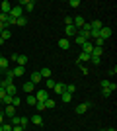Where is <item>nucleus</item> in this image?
I'll list each match as a JSON object with an SVG mask.
<instances>
[{"mask_svg":"<svg viewBox=\"0 0 117 131\" xmlns=\"http://www.w3.org/2000/svg\"><path fill=\"white\" fill-rule=\"evenodd\" d=\"M22 12H23V8L18 4V6H12V10H10V14H8V16L14 18V20H18V18H22Z\"/></svg>","mask_w":117,"mask_h":131,"instance_id":"nucleus-1","label":"nucleus"},{"mask_svg":"<svg viewBox=\"0 0 117 131\" xmlns=\"http://www.w3.org/2000/svg\"><path fill=\"white\" fill-rule=\"evenodd\" d=\"M33 96H35V100H37V102H45V100L49 98V90H45V88H43V90H37Z\"/></svg>","mask_w":117,"mask_h":131,"instance_id":"nucleus-2","label":"nucleus"},{"mask_svg":"<svg viewBox=\"0 0 117 131\" xmlns=\"http://www.w3.org/2000/svg\"><path fill=\"white\" fill-rule=\"evenodd\" d=\"M111 27H106V26H103V27H101V29H100V37L101 39H103V41H106V39H109V37H111Z\"/></svg>","mask_w":117,"mask_h":131,"instance_id":"nucleus-3","label":"nucleus"},{"mask_svg":"<svg viewBox=\"0 0 117 131\" xmlns=\"http://www.w3.org/2000/svg\"><path fill=\"white\" fill-rule=\"evenodd\" d=\"M84 24H86V22H84V18H82V16H76V18H72V26L76 27L78 31L82 29V26H84Z\"/></svg>","mask_w":117,"mask_h":131,"instance_id":"nucleus-4","label":"nucleus"},{"mask_svg":"<svg viewBox=\"0 0 117 131\" xmlns=\"http://www.w3.org/2000/svg\"><path fill=\"white\" fill-rule=\"evenodd\" d=\"M20 6H22V8H25L28 12H31V10L35 8V2H33V0H22V2H20Z\"/></svg>","mask_w":117,"mask_h":131,"instance_id":"nucleus-5","label":"nucleus"},{"mask_svg":"<svg viewBox=\"0 0 117 131\" xmlns=\"http://www.w3.org/2000/svg\"><path fill=\"white\" fill-rule=\"evenodd\" d=\"M10 10H12V4H10V2H8V0H4V2L0 4V12L8 16V14H10Z\"/></svg>","mask_w":117,"mask_h":131,"instance_id":"nucleus-6","label":"nucleus"},{"mask_svg":"<svg viewBox=\"0 0 117 131\" xmlns=\"http://www.w3.org/2000/svg\"><path fill=\"white\" fill-rule=\"evenodd\" d=\"M33 88H35V84H33L31 80H28V82H25V84L22 86V90H23L25 94H33Z\"/></svg>","mask_w":117,"mask_h":131,"instance_id":"nucleus-7","label":"nucleus"},{"mask_svg":"<svg viewBox=\"0 0 117 131\" xmlns=\"http://www.w3.org/2000/svg\"><path fill=\"white\" fill-rule=\"evenodd\" d=\"M2 114L4 115H8V117H12V115H16V108H14V106H4V110H2Z\"/></svg>","mask_w":117,"mask_h":131,"instance_id":"nucleus-8","label":"nucleus"},{"mask_svg":"<svg viewBox=\"0 0 117 131\" xmlns=\"http://www.w3.org/2000/svg\"><path fill=\"white\" fill-rule=\"evenodd\" d=\"M92 49H94V43H92V41H86V43L82 45V53H86V55L92 53Z\"/></svg>","mask_w":117,"mask_h":131,"instance_id":"nucleus-9","label":"nucleus"},{"mask_svg":"<svg viewBox=\"0 0 117 131\" xmlns=\"http://www.w3.org/2000/svg\"><path fill=\"white\" fill-rule=\"evenodd\" d=\"M16 63H18V67H25L28 65V55H18Z\"/></svg>","mask_w":117,"mask_h":131,"instance_id":"nucleus-10","label":"nucleus"},{"mask_svg":"<svg viewBox=\"0 0 117 131\" xmlns=\"http://www.w3.org/2000/svg\"><path fill=\"white\" fill-rule=\"evenodd\" d=\"M64 88H67V84H64V82H57V84H55V88H53V90H55V92L59 94V96H61V94L64 92Z\"/></svg>","mask_w":117,"mask_h":131,"instance_id":"nucleus-11","label":"nucleus"},{"mask_svg":"<svg viewBox=\"0 0 117 131\" xmlns=\"http://www.w3.org/2000/svg\"><path fill=\"white\" fill-rule=\"evenodd\" d=\"M6 94L14 98V96H18V88L14 86V84H10V86H6Z\"/></svg>","mask_w":117,"mask_h":131,"instance_id":"nucleus-12","label":"nucleus"},{"mask_svg":"<svg viewBox=\"0 0 117 131\" xmlns=\"http://www.w3.org/2000/svg\"><path fill=\"white\" fill-rule=\"evenodd\" d=\"M76 33H78V29H76L74 26H67V35H68V37H76ZM68 37H67V39H68Z\"/></svg>","mask_w":117,"mask_h":131,"instance_id":"nucleus-13","label":"nucleus"},{"mask_svg":"<svg viewBox=\"0 0 117 131\" xmlns=\"http://www.w3.org/2000/svg\"><path fill=\"white\" fill-rule=\"evenodd\" d=\"M41 80H43V78H41L39 71H33V72H31V82H33V84H39Z\"/></svg>","mask_w":117,"mask_h":131,"instance_id":"nucleus-14","label":"nucleus"},{"mask_svg":"<svg viewBox=\"0 0 117 131\" xmlns=\"http://www.w3.org/2000/svg\"><path fill=\"white\" fill-rule=\"evenodd\" d=\"M29 121H31V123H33V125H43V117H41V115H31V119H29Z\"/></svg>","mask_w":117,"mask_h":131,"instance_id":"nucleus-15","label":"nucleus"},{"mask_svg":"<svg viewBox=\"0 0 117 131\" xmlns=\"http://www.w3.org/2000/svg\"><path fill=\"white\" fill-rule=\"evenodd\" d=\"M88 61H90V55H86V53H80V57H78V61H76V63H78L80 67H82L84 63H88Z\"/></svg>","mask_w":117,"mask_h":131,"instance_id":"nucleus-16","label":"nucleus"},{"mask_svg":"<svg viewBox=\"0 0 117 131\" xmlns=\"http://www.w3.org/2000/svg\"><path fill=\"white\" fill-rule=\"evenodd\" d=\"M39 74L43 80H47V78H51V69H39Z\"/></svg>","mask_w":117,"mask_h":131,"instance_id":"nucleus-17","label":"nucleus"},{"mask_svg":"<svg viewBox=\"0 0 117 131\" xmlns=\"http://www.w3.org/2000/svg\"><path fill=\"white\" fill-rule=\"evenodd\" d=\"M12 72H14V77H23L25 67H16V69H12Z\"/></svg>","mask_w":117,"mask_h":131,"instance_id":"nucleus-18","label":"nucleus"},{"mask_svg":"<svg viewBox=\"0 0 117 131\" xmlns=\"http://www.w3.org/2000/svg\"><path fill=\"white\" fill-rule=\"evenodd\" d=\"M59 47H61V49H68V47H70V41H68L67 37L59 39Z\"/></svg>","mask_w":117,"mask_h":131,"instance_id":"nucleus-19","label":"nucleus"},{"mask_svg":"<svg viewBox=\"0 0 117 131\" xmlns=\"http://www.w3.org/2000/svg\"><path fill=\"white\" fill-rule=\"evenodd\" d=\"M8 67H10V61L6 59V57H2V59H0V71H6Z\"/></svg>","mask_w":117,"mask_h":131,"instance_id":"nucleus-20","label":"nucleus"},{"mask_svg":"<svg viewBox=\"0 0 117 131\" xmlns=\"http://www.w3.org/2000/svg\"><path fill=\"white\" fill-rule=\"evenodd\" d=\"M55 84H57V82L53 80V78H47V80H45V90H53Z\"/></svg>","mask_w":117,"mask_h":131,"instance_id":"nucleus-21","label":"nucleus"},{"mask_svg":"<svg viewBox=\"0 0 117 131\" xmlns=\"http://www.w3.org/2000/svg\"><path fill=\"white\" fill-rule=\"evenodd\" d=\"M55 106H57V102H55V100H51V98H47V100H45V110H53Z\"/></svg>","mask_w":117,"mask_h":131,"instance_id":"nucleus-22","label":"nucleus"},{"mask_svg":"<svg viewBox=\"0 0 117 131\" xmlns=\"http://www.w3.org/2000/svg\"><path fill=\"white\" fill-rule=\"evenodd\" d=\"M61 100L64 102V104H68V102L72 100V94H68V92H62V94H61Z\"/></svg>","mask_w":117,"mask_h":131,"instance_id":"nucleus-23","label":"nucleus"},{"mask_svg":"<svg viewBox=\"0 0 117 131\" xmlns=\"http://www.w3.org/2000/svg\"><path fill=\"white\" fill-rule=\"evenodd\" d=\"M90 26H92V29H96V31H100L101 27H103V24H101L100 20H96V22H92V24H90Z\"/></svg>","mask_w":117,"mask_h":131,"instance_id":"nucleus-24","label":"nucleus"},{"mask_svg":"<svg viewBox=\"0 0 117 131\" xmlns=\"http://www.w3.org/2000/svg\"><path fill=\"white\" fill-rule=\"evenodd\" d=\"M25 24H28V18H18V20H16V24H14V26H20V27H23V26H25Z\"/></svg>","mask_w":117,"mask_h":131,"instance_id":"nucleus-25","label":"nucleus"},{"mask_svg":"<svg viewBox=\"0 0 117 131\" xmlns=\"http://www.w3.org/2000/svg\"><path fill=\"white\" fill-rule=\"evenodd\" d=\"M86 110H88V106H86V104H78V106H76V114H80V115H82L84 112H86Z\"/></svg>","mask_w":117,"mask_h":131,"instance_id":"nucleus-26","label":"nucleus"},{"mask_svg":"<svg viewBox=\"0 0 117 131\" xmlns=\"http://www.w3.org/2000/svg\"><path fill=\"white\" fill-rule=\"evenodd\" d=\"M28 123H29L28 117H25V115H20V127H23V129H25V125H28Z\"/></svg>","mask_w":117,"mask_h":131,"instance_id":"nucleus-27","label":"nucleus"},{"mask_svg":"<svg viewBox=\"0 0 117 131\" xmlns=\"http://www.w3.org/2000/svg\"><path fill=\"white\" fill-rule=\"evenodd\" d=\"M0 104H4V106H10V104H12V96H8V94H6L4 98L0 100Z\"/></svg>","mask_w":117,"mask_h":131,"instance_id":"nucleus-28","label":"nucleus"},{"mask_svg":"<svg viewBox=\"0 0 117 131\" xmlns=\"http://www.w3.org/2000/svg\"><path fill=\"white\" fill-rule=\"evenodd\" d=\"M0 37L4 39V41H6V39H10V37H12V31H10V29H4V31L0 33Z\"/></svg>","mask_w":117,"mask_h":131,"instance_id":"nucleus-29","label":"nucleus"},{"mask_svg":"<svg viewBox=\"0 0 117 131\" xmlns=\"http://www.w3.org/2000/svg\"><path fill=\"white\" fill-rule=\"evenodd\" d=\"M25 102H28L29 106H35V102H37V100H35V96H33V94H28V98H25Z\"/></svg>","mask_w":117,"mask_h":131,"instance_id":"nucleus-30","label":"nucleus"},{"mask_svg":"<svg viewBox=\"0 0 117 131\" xmlns=\"http://www.w3.org/2000/svg\"><path fill=\"white\" fill-rule=\"evenodd\" d=\"M101 53H103V49H101V47H94V49H92V53H90V55H94V57H100Z\"/></svg>","mask_w":117,"mask_h":131,"instance_id":"nucleus-31","label":"nucleus"},{"mask_svg":"<svg viewBox=\"0 0 117 131\" xmlns=\"http://www.w3.org/2000/svg\"><path fill=\"white\" fill-rule=\"evenodd\" d=\"M20 102H22V100H20V96H14V98H12V106H14V108H20Z\"/></svg>","mask_w":117,"mask_h":131,"instance_id":"nucleus-32","label":"nucleus"},{"mask_svg":"<svg viewBox=\"0 0 117 131\" xmlns=\"http://www.w3.org/2000/svg\"><path fill=\"white\" fill-rule=\"evenodd\" d=\"M64 92H68V94H74V92H76V86H74V84H67Z\"/></svg>","mask_w":117,"mask_h":131,"instance_id":"nucleus-33","label":"nucleus"},{"mask_svg":"<svg viewBox=\"0 0 117 131\" xmlns=\"http://www.w3.org/2000/svg\"><path fill=\"white\" fill-rule=\"evenodd\" d=\"M35 108H37L39 114H41V112H45V102H35Z\"/></svg>","mask_w":117,"mask_h":131,"instance_id":"nucleus-34","label":"nucleus"},{"mask_svg":"<svg viewBox=\"0 0 117 131\" xmlns=\"http://www.w3.org/2000/svg\"><path fill=\"white\" fill-rule=\"evenodd\" d=\"M90 63H92V65H100V57H94V55H90Z\"/></svg>","mask_w":117,"mask_h":131,"instance_id":"nucleus-35","label":"nucleus"},{"mask_svg":"<svg viewBox=\"0 0 117 131\" xmlns=\"http://www.w3.org/2000/svg\"><path fill=\"white\" fill-rule=\"evenodd\" d=\"M101 96H103V98H109V96H111L109 88H101Z\"/></svg>","mask_w":117,"mask_h":131,"instance_id":"nucleus-36","label":"nucleus"},{"mask_svg":"<svg viewBox=\"0 0 117 131\" xmlns=\"http://www.w3.org/2000/svg\"><path fill=\"white\" fill-rule=\"evenodd\" d=\"M68 6H70V8H78V6H80V0H70Z\"/></svg>","mask_w":117,"mask_h":131,"instance_id":"nucleus-37","label":"nucleus"},{"mask_svg":"<svg viewBox=\"0 0 117 131\" xmlns=\"http://www.w3.org/2000/svg\"><path fill=\"white\" fill-rule=\"evenodd\" d=\"M12 123H2V131H12Z\"/></svg>","mask_w":117,"mask_h":131,"instance_id":"nucleus-38","label":"nucleus"},{"mask_svg":"<svg viewBox=\"0 0 117 131\" xmlns=\"http://www.w3.org/2000/svg\"><path fill=\"white\" fill-rule=\"evenodd\" d=\"M100 86H101V88H109V80H101Z\"/></svg>","mask_w":117,"mask_h":131,"instance_id":"nucleus-39","label":"nucleus"},{"mask_svg":"<svg viewBox=\"0 0 117 131\" xmlns=\"http://www.w3.org/2000/svg\"><path fill=\"white\" fill-rule=\"evenodd\" d=\"M4 96H6V88H4V86H0V100L4 98Z\"/></svg>","mask_w":117,"mask_h":131,"instance_id":"nucleus-40","label":"nucleus"},{"mask_svg":"<svg viewBox=\"0 0 117 131\" xmlns=\"http://www.w3.org/2000/svg\"><path fill=\"white\" fill-rule=\"evenodd\" d=\"M115 88H117V84H113V82H109V92H115Z\"/></svg>","mask_w":117,"mask_h":131,"instance_id":"nucleus-41","label":"nucleus"},{"mask_svg":"<svg viewBox=\"0 0 117 131\" xmlns=\"http://www.w3.org/2000/svg\"><path fill=\"white\" fill-rule=\"evenodd\" d=\"M12 131H25V129H23V127H20V125H14V127H12Z\"/></svg>","mask_w":117,"mask_h":131,"instance_id":"nucleus-42","label":"nucleus"},{"mask_svg":"<svg viewBox=\"0 0 117 131\" xmlns=\"http://www.w3.org/2000/svg\"><path fill=\"white\" fill-rule=\"evenodd\" d=\"M16 59H18V53H12V55H10V61H14V63H16Z\"/></svg>","mask_w":117,"mask_h":131,"instance_id":"nucleus-43","label":"nucleus"},{"mask_svg":"<svg viewBox=\"0 0 117 131\" xmlns=\"http://www.w3.org/2000/svg\"><path fill=\"white\" fill-rule=\"evenodd\" d=\"M2 123H4V114L0 112V125H2Z\"/></svg>","mask_w":117,"mask_h":131,"instance_id":"nucleus-44","label":"nucleus"},{"mask_svg":"<svg viewBox=\"0 0 117 131\" xmlns=\"http://www.w3.org/2000/svg\"><path fill=\"white\" fill-rule=\"evenodd\" d=\"M4 29H8V27H4V24H2V22H0V33H2V31H4Z\"/></svg>","mask_w":117,"mask_h":131,"instance_id":"nucleus-45","label":"nucleus"},{"mask_svg":"<svg viewBox=\"0 0 117 131\" xmlns=\"http://www.w3.org/2000/svg\"><path fill=\"white\" fill-rule=\"evenodd\" d=\"M2 74H4V71H0V82H2Z\"/></svg>","mask_w":117,"mask_h":131,"instance_id":"nucleus-46","label":"nucleus"},{"mask_svg":"<svg viewBox=\"0 0 117 131\" xmlns=\"http://www.w3.org/2000/svg\"><path fill=\"white\" fill-rule=\"evenodd\" d=\"M106 131H117V129H106Z\"/></svg>","mask_w":117,"mask_h":131,"instance_id":"nucleus-47","label":"nucleus"},{"mask_svg":"<svg viewBox=\"0 0 117 131\" xmlns=\"http://www.w3.org/2000/svg\"><path fill=\"white\" fill-rule=\"evenodd\" d=\"M0 59H2V51H0Z\"/></svg>","mask_w":117,"mask_h":131,"instance_id":"nucleus-48","label":"nucleus"},{"mask_svg":"<svg viewBox=\"0 0 117 131\" xmlns=\"http://www.w3.org/2000/svg\"><path fill=\"white\" fill-rule=\"evenodd\" d=\"M0 112H2V104H0Z\"/></svg>","mask_w":117,"mask_h":131,"instance_id":"nucleus-49","label":"nucleus"},{"mask_svg":"<svg viewBox=\"0 0 117 131\" xmlns=\"http://www.w3.org/2000/svg\"><path fill=\"white\" fill-rule=\"evenodd\" d=\"M0 131H2V125H0Z\"/></svg>","mask_w":117,"mask_h":131,"instance_id":"nucleus-50","label":"nucleus"}]
</instances>
